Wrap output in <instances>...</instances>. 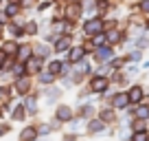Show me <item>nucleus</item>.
<instances>
[{"mask_svg": "<svg viewBox=\"0 0 149 141\" xmlns=\"http://www.w3.org/2000/svg\"><path fill=\"white\" fill-rule=\"evenodd\" d=\"M84 13V7H81V2H66L64 7V16L66 20H70V22H74V20H79V16Z\"/></svg>", "mask_w": 149, "mask_h": 141, "instance_id": "1", "label": "nucleus"}, {"mask_svg": "<svg viewBox=\"0 0 149 141\" xmlns=\"http://www.w3.org/2000/svg\"><path fill=\"white\" fill-rule=\"evenodd\" d=\"M103 31V20L101 18H90L84 22V33L86 35H97Z\"/></svg>", "mask_w": 149, "mask_h": 141, "instance_id": "2", "label": "nucleus"}, {"mask_svg": "<svg viewBox=\"0 0 149 141\" xmlns=\"http://www.w3.org/2000/svg\"><path fill=\"white\" fill-rule=\"evenodd\" d=\"M31 75H20V77H15V82H13V88H15V93L18 95H26L29 90H31Z\"/></svg>", "mask_w": 149, "mask_h": 141, "instance_id": "3", "label": "nucleus"}, {"mask_svg": "<svg viewBox=\"0 0 149 141\" xmlns=\"http://www.w3.org/2000/svg\"><path fill=\"white\" fill-rule=\"evenodd\" d=\"M107 86H110V82H107L105 75H97V77L90 80V90H92V93H105Z\"/></svg>", "mask_w": 149, "mask_h": 141, "instance_id": "4", "label": "nucleus"}, {"mask_svg": "<svg viewBox=\"0 0 149 141\" xmlns=\"http://www.w3.org/2000/svg\"><path fill=\"white\" fill-rule=\"evenodd\" d=\"M94 57H97V62H112V57H114V51H112L110 47H97V51H94Z\"/></svg>", "mask_w": 149, "mask_h": 141, "instance_id": "5", "label": "nucleus"}, {"mask_svg": "<svg viewBox=\"0 0 149 141\" xmlns=\"http://www.w3.org/2000/svg\"><path fill=\"white\" fill-rule=\"evenodd\" d=\"M55 119H57V121H61V123L70 121V119H72V108H70V106H66V104L57 106V110H55Z\"/></svg>", "mask_w": 149, "mask_h": 141, "instance_id": "6", "label": "nucleus"}, {"mask_svg": "<svg viewBox=\"0 0 149 141\" xmlns=\"http://www.w3.org/2000/svg\"><path fill=\"white\" fill-rule=\"evenodd\" d=\"M42 60L44 57H40V55H31L26 62H24L26 73H40V70H42Z\"/></svg>", "mask_w": 149, "mask_h": 141, "instance_id": "7", "label": "nucleus"}, {"mask_svg": "<svg viewBox=\"0 0 149 141\" xmlns=\"http://www.w3.org/2000/svg\"><path fill=\"white\" fill-rule=\"evenodd\" d=\"M127 104H130V97H127V93H118L112 97V108L114 110H123L127 108Z\"/></svg>", "mask_w": 149, "mask_h": 141, "instance_id": "8", "label": "nucleus"}, {"mask_svg": "<svg viewBox=\"0 0 149 141\" xmlns=\"http://www.w3.org/2000/svg\"><path fill=\"white\" fill-rule=\"evenodd\" d=\"M84 55H86L84 44H81V47H72V49H68V62H70V64H74V62L84 60Z\"/></svg>", "mask_w": 149, "mask_h": 141, "instance_id": "9", "label": "nucleus"}, {"mask_svg": "<svg viewBox=\"0 0 149 141\" xmlns=\"http://www.w3.org/2000/svg\"><path fill=\"white\" fill-rule=\"evenodd\" d=\"M15 55H18V62H26L29 57L33 55V47H31V44H18Z\"/></svg>", "mask_w": 149, "mask_h": 141, "instance_id": "10", "label": "nucleus"}, {"mask_svg": "<svg viewBox=\"0 0 149 141\" xmlns=\"http://www.w3.org/2000/svg\"><path fill=\"white\" fill-rule=\"evenodd\" d=\"M70 49V38L68 35H57V40H55V51L57 53H64V51H68Z\"/></svg>", "mask_w": 149, "mask_h": 141, "instance_id": "11", "label": "nucleus"}, {"mask_svg": "<svg viewBox=\"0 0 149 141\" xmlns=\"http://www.w3.org/2000/svg\"><path fill=\"white\" fill-rule=\"evenodd\" d=\"M127 97H130V104H138L140 99H143V88H140V86H132Z\"/></svg>", "mask_w": 149, "mask_h": 141, "instance_id": "12", "label": "nucleus"}, {"mask_svg": "<svg viewBox=\"0 0 149 141\" xmlns=\"http://www.w3.org/2000/svg\"><path fill=\"white\" fill-rule=\"evenodd\" d=\"M103 128H105V121H103V119H92V121L88 123V130L92 132V135H97V132H101Z\"/></svg>", "mask_w": 149, "mask_h": 141, "instance_id": "13", "label": "nucleus"}, {"mask_svg": "<svg viewBox=\"0 0 149 141\" xmlns=\"http://www.w3.org/2000/svg\"><path fill=\"white\" fill-rule=\"evenodd\" d=\"M88 70H90V64H88V62H84V60L74 62V73H77V75H86Z\"/></svg>", "mask_w": 149, "mask_h": 141, "instance_id": "14", "label": "nucleus"}, {"mask_svg": "<svg viewBox=\"0 0 149 141\" xmlns=\"http://www.w3.org/2000/svg\"><path fill=\"white\" fill-rule=\"evenodd\" d=\"M11 117L15 119V121H22L24 117H26V113H24V106H13V110H11Z\"/></svg>", "mask_w": 149, "mask_h": 141, "instance_id": "15", "label": "nucleus"}, {"mask_svg": "<svg viewBox=\"0 0 149 141\" xmlns=\"http://www.w3.org/2000/svg\"><path fill=\"white\" fill-rule=\"evenodd\" d=\"M44 95H46V99H48V102H55V99H59L61 90H59V88H55V86H51V88H46V90H44Z\"/></svg>", "mask_w": 149, "mask_h": 141, "instance_id": "16", "label": "nucleus"}, {"mask_svg": "<svg viewBox=\"0 0 149 141\" xmlns=\"http://www.w3.org/2000/svg\"><path fill=\"white\" fill-rule=\"evenodd\" d=\"M55 77L57 75H53L51 70H40V82H42V84H53Z\"/></svg>", "mask_w": 149, "mask_h": 141, "instance_id": "17", "label": "nucleus"}, {"mask_svg": "<svg viewBox=\"0 0 149 141\" xmlns=\"http://www.w3.org/2000/svg\"><path fill=\"white\" fill-rule=\"evenodd\" d=\"M24 108H26L31 115H35V113H37V99H35V97H26V104H24Z\"/></svg>", "mask_w": 149, "mask_h": 141, "instance_id": "18", "label": "nucleus"}, {"mask_svg": "<svg viewBox=\"0 0 149 141\" xmlns=\"http://www.w3.org/2000/svg\"><path fill=\"white\" fill-rule=\"evenodd\" d=\"M2 51H5L7 55H13V53L18 51V44H15L13 40H9V42H5V47H2Z\"/></svg>", "mask_w": 149, "mask_h": 141, "instance_id": "19", "label": "nucleus"}, {"mask_svg": "<svg viewBox=\"0 0 149 141\" xmlns=\"http://www.w3.org/2000/svg\"><path fill=\"white\" fill-rule=\"evenodd\" d=\"M33 53H35V55H40V57H46L48 53H51V49H46L44 44H37V47H33Z\"/></svg>", "mask_w": 149, "mask_h": 141, "instance_id": "20", "label": "nucleus"}, {"mask_svg": "<svg viewBox=\"0 0 149 141\" xmlns=\"http://www.w3.org/2000/svg\"><path fill=\"white\" fill-rule=\"evenodd\" d=\"M61 66H64V62H51V64H48V70H51V73H53V75H59V73H61Z\"/></svg>", "mask_w": 149, "mask_h": 141, "instance_id": "21", "label": "nucleus"}, {"mask_svg": "<svg viewBox=\"0 0 149 141\" xmlns=\"http://www.w3.org/2000/svg\"><path fill=\"white\" fill-rule=\"evenodd\" d=\"M33 137H37L35 128H24V130L20 132V139H33Z\"/></svg>", "mask_w": 149, "mask_h": 141, "instance_id": "22", "label": "nucleus"}, {"mask_svg": "<svg viewBox=\"0 0 149 141\" xmlns=\"http://www.w3.org/2000/svg\"><path fill=\"white\" fill-rule=\"evenodd\" d=\"M134 115H136L138 119H147V117H149V108H147V106H138V108L134 110Z\"/></svg>", "mask_w": 149, "mask_h": 141, "instance_id": "23", "label": "nucleus"}, {"mask_svg": "<svg viewBox=\"0 0 149 141\" xmlns=\"http://www.w3.org/2000/svg\"><path fill=\"white\" fill-rule=\"evenodd\" d=\"M11 70H13L15 77H20V75H24V73H26V66H24V62H20V64H15Z\"/></svg>", "mask_w": 149, "mask_h": 141, "instance_id": "24", "label": "nucleus"}, {"mask_svg": "<svg viewBox=\"0 0 149 141\" xmlns=\"http://www.w3.org/2000/svg\"><path fill=\"white\" fill-rule=\"evenodd\" d=\"M18 11H20V5H15V2H11V5H7V11H5V13L9 16V18H13V16L18 13Z\"/></svg>", "mask_w": 149, "mask_h": 141, "instance_id": "25", "label": "nucleus"}, {"mask_svg": "<svg viewBox=\"0 0 149 141\" xmlns=\"http://www.w3.org/2000/svg\"><path fill=\"white\" fill-rule=\"evenodd\" d=\"M24 33H29V35H35V33H37V24L33 22V20H31V22H26V24H24Z\"/></svg>", "mask_w": 149, "mask_h": 141, "instance_id": "26", "label": "nucleus"}, {"mask_svg": "<svg viewBox=\"0 0 149 141\" xmlns=\"http://www.w3.org/2000/svg\"><path fill=\"white\" fill-rule=\"evenodd\" d=\"M101 119H103V121H112V119H114V108L101 110Z\"/></svg>", "mask_w": 149, "mask_h": 141, "instance_id": "27", "label": "nucleus"}, {"mask_svg": "<svg viewBox=\"0 0 149 141\" xmlns=\"http://www.w3.org/2000/svg\"><path fill=\"white\" fill-rule=\"evenodd\" d=\"M92 113H94V106H90V104L81 106V110H79V115H81V117H90Z\"/></svg>", "mask_w": 149, "mask_h": 141, "instance_id": "28", "label": "nucleus"}, {"mask_svg": "<svg viewBox=\"0 0 149 141\" xmlns=\"http://www.w3.org/2000/svg\"><path fill=\"white\" fill-rule=\"evenodd\" d=\"M92 42H94V47H103V44H105V35H103V33H97Z\"/></svg>", "mask_w": 149, "mask_h": 141, "instance_id": "29", "label": "nucleus"}, {"mask_svg": "<svg viewBox=\"0 0 149 141\" xmlns=\"http://www.w3.org/2000/svg\"><path fill=\"white\" fill-rule=\"evenodd\" d=\"M9 33H11V35H22L24 29H20L18 24H9Z\"/></svg>", "mask_w": 149, "mask_h": 141, "instance_id": "30", "label": "nucleus"}, {"mask_svg": "<svg viewBox=\"0 0 149 141\" xmlns=\"http://www.w3.org/2000/svg\"><path fill=\"white\" fill-rule=\"evenodd\" d=\"M107 40H110V42H118V40H121V33H118V31H110Z\"/></svg>", "mask_w": 149, "mask_h": 141, "instance_id": "31", "label": "nucleus"}, {"mask_svg": "<svg viewBox=\"0 0 149 141\" xmlns=\"http://www.w3.org/2000/svg\"><path fill=\"white\" fill-rule=\"evenodd\" d=\"M7 62H9V55H7L5 51H0V68H2V66H5Z\"/></svg>", "mask_w": 149, "mask_h": 141, "instance_id": "32", "label": "nucleus"}, {"mask_svg": "<svg viewBox=\"0 0 149 141\" xmlns=\"http://www.w3.org/2000/svg\"><path fill=\"white\" fill-rule=\"evenodd\" d=\"M140 9H143L145 13H149V0H140Z\"/></svg>", "mask_w": 149, "mask_h": 141, "instance_id": "33", "label": "nucleus"}, {"mask_svg": "<svg viewBox=\"0 0 149 141\" xmlns=\"http://www.w3.org/2000/svg\"><path fill=\"white\" fill-rule=\"evenodd\" d=\"M130 60H132V62H138V60H140V51H134V53H130Z\"/></svg>", "mask_w": 149, "mask_h": 141, "instance_id": "34", "label": "nucleus"}, {"mask_svg": "<svg viewBox=\"0 0 149 141\" xmlns=\"http://www.w3.org/2000/svg\"><path fill=\"white\" fill-rule=\"evenodd\" d=\"M143 128H145V121H143V119H138V121L134 123V130H143Z\"/></svg>", "mask_w": 149, "mask_h": 141, "instance_id": "35", "label": "nucleus"}, {"mask_svg": "<svg viewBox=\"0 0 149 141\" xmlns=\"http://www.w3.org/2000/svg\"><path fill=\"white\" fill-rule=\"evenodd\" d=\"M51 5H53V0H48V2H42V5H40V9L44 11V9H48V7H51Z\"/></svg>", "mask_w": 149, "mask_h": 141, "instance_id": "36", "label": "nucleus"}, {"mask_svg": "<svg viewBox=\"0 0 149 141\" xmlns=\"http://www.w3.org/2000/svg\"><path fill=\"white\" fill-rule=\"evenodd\" d=\"M53 2H55V5H61V2H64V0H53Z\"/></svg>", "mask_w": 149, "mask_h": 141, "instance_id": "37", "label": "nucleus"}, {"mask_svg": "<svg viewBox=\"0 0 149 141\" xmlns=\"http://www.w3.org/2000/svg\"><path fill=\"white\" fill-rule=\"evenodd\" d=\"M0 38H2V22H0Z\"/></svg>", "mask_w": 149, "mask_h": 141, "instance_id": "38", "label": "nucleus"}, {"mask_svg": "<svg viewBox=\"0 0 149 141\" xmlns=\"http://www.w3.org/2000/svg\"><path fill=\"white\" fill-rule=\"evenodd\" d=\"M103 2H107V0H103Z\"/></svg>", "mask_w": 149, "mask_h": 141, "instance_id": "39", "label": "nucleus"}]
</instances>
